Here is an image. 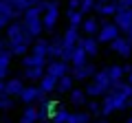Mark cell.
I'll return each instance as SVG.
<instances>
[{"instance_id": "cell-29", "label": "cell", "mask_w": 132, "mask_h": 123, "mask_svg": "<svg viewBox=\"0 0 132 123\" xmlns=\"http://www.w3.org/2000/svg\"><path fill=\"white\" fill-rule=\"evenodd\" d=\"M90 117L93 114L86 110V112H71V119H68V123H90Z\"/></svg>"}, {"instance_id": "cell-39", "label": "cell", "mask_w": 132, "mask_h": 123, "mask_svg": "<svg viewBox=\"0 0 132 123\" xmlns=\"http://www.w3.org/2000/svg\"><path fill=\"white\" fill-rule=\"evenodd\" d=\"M126 123H132V110H130V117H128V121Z\"/></svg>"}, {"instance_id": "cell-14", "label": "cell", "mask_w": 132, "mask_h": 123, "mask_svg": "<svg viewBox=\"0 0 132 123\" xmlns=\"http://www.w3.org/2000/svg\"><path fill=\"white\" fill-rule=\"evenodd\" d=\"M62 51H64V35H55L48 44V57L51 59H60Z\"/></svg>"}, {"instance_id": "cell-38", "label": "cell", "mask_w": 132, "mask_h": 123, "mask_svg": "<svg viewBox=\"0 0 132 123\" xmlns=\"http://www.w3.org/2000/svg\"><path fill=\"white\" fill-rule=\"evenodd\" d=\"M126 77H128V84H130V86H132V73H128V75H126Z\"/></svg>"}, {"instance_id": "cell-41", "label": "cell", "mask_w": 132, "mask_h": 123, "mask_svg": "<svg viewBox=\"0 0 132 123\" xmlns=\"http://www.w3.org/2000/svg\"><path fill=\"white\" fill-rule=\"evenodd\" d=\"M128 106H130V110H132V97H130V101H128Z\"/></svg>"}, {"instance_id": "cell-20", "label": "cell", "mask_w": 132, "mask_h": 123, "mask_svg": "<svg viewBox=\"0 0 132 123\" xmlns=\"http://www.w3.org/2000/svg\"><path fill=\"white\" fill-rule=\"evenodd\" d=\"M24 90V84L20 77H15V79H9L7 81V95L9 97H20V92Z\"/></svg>"}, {"instance_id": "cell-30", "label": "cell", "mask_w": 132, "mask_h": 123, "mask_svg": "<svg viewBox=\"0 0 132 123\" xmlns=\"http://www.w3.org/2000/svg\"><path fill=\"white\" fill-rule=\"evenodd\" d=\"M68 119H71V112H68L66 108H62V106H60V108H57V112L53 114L51 121H53V123H68Z\"/></svg>"}, {"instance_id": "cell-18", "label": "cell", "mask_w": 132, "mask_h": 123, "mask_svg": "<svg viewBox=\"0 0 132 123\" xmlns=\"http://www.w3.org/2000/svg\"><path fill=\"white\" fill-rule=\"evenodd\" d=\"M71 103L75 106V108H81V106L88 103V95H86V90H79V88H73L71 92Z\"/></svg>"}, {"instance_id": "cell-22", "label": "cell", "mask_w": 132, "mask_h": 123, "mask_svg": "<svg viewBox=\"0 0 132 123\" xmlns=\"http://www.w3.org/2000/svg\"><path fill=\"white\" fill-rule=\"evenodd\" d=\"M40 88H42L46 95H48V92H53V90H57V77H53V75H48V73H46V75L40 79Z\"/></svg>"}, {"instance_id": "cell-37", "label": "cell", "mask_w": 132, "mask_h": 123, "mask_svg": "<svg viewBox=\"0 0 132 123\" xmlns=\"http://www.w3.org/2000/svg\"><path fill=\"white\" fill-rule=\"evenodd\" d=\"M7 73H9V68H0V81H5Z\"/></svg>"}, {"instance_id": "cell-1", "label": "cell", "mask_w": 132, "mask_h": 123, "mask_svg": "<svg viewBox=\"0 0 132 123\" xmlns=\"http://www.w3.org/2000/svg\"><path fill=\"white\" fill-rule=\"evenodd\" d=\"M130 97H132V86L128 84V81H119L108 95L104 97V101H101V114L108 117V114H112V112L128 110L130 108V106H128Z\"/></svg>"}, {"instance_id": "cell-13", "label": "cell", "mask_w": 132, "mask_h": 123, "mask_svg": "<svg viewBox=\"0 0 132 123\" xmlns=\"http://www.w3.org/2000/svg\"><path fill=\"white\" fill-rule=\"evenodd\" d=\"M79 46L88 53V57H95L99 53V40L95 38V35H86V38L79 40Z\"/></svg>"}, {"instance_id": "cell-10", "label": "cell", "mask_w": 132, "mask_h": 123, "mask_svg": "<svg viewBox=\"0 0 132 123\" xmlns=\"http://www.w3.org/2000/svg\"><path fill=\"white\" fill-rule=\"evenodd\" d=\"M13 18H18L15 9L7 2V0H0V29H7L13 22Z\"/></svg>"}, {"instance_id": "cell-42", "label": "cell", "mask_w": 132, "mask_h": 123, "mask_svg": "<svg viewBox=\"0 0 132 123\" xmlns=\"http://www.w3.org/2000/svg\"><path fill=\"white\" fill-rule=\"evenodd\" d=\"M95 123H99V121H95Z\"/></svg>"}, {"instance_id": "cell-15", "label": "cell", "mask_w": 132, "mask_h": 123, "mask_svg": "<svg viewBox=\"0 0 132 123\" xmlns=\"http://www.w3.org/2000/svg\"><path fill=\"white\" fill-rule=\"evenodd\" d=\"M46 64H48V59L46 57H40V55H24V59H22V66L24 68H35V66H40V68H46Z\"/></svg>"}, {"instance_id": "cell-2", "label": "cell", "mask_w": 132, "mask_h": 123, "mask_svg": "<svg viewBox=\"0 0 132 123\" xmlns=\"http://www.w3.org/2000/svg\"><path fill=\"white\" fill-rule=\"evenodd\" d=\"M7 42H9V51L13 55H24L27 48L35 42V38L27 31V27L22 22L15 20V22H11L7 27Z\"/></svg>"}, {"instance_id": "cell-6", "label": "cell", "mask_w": 132, "mask_h": 123, "mask_svg": "<svg viewBox=\"0 0 132 123\" xmlns=\"http://www.w3.org/2000/svg\"><path fill=\"white\" fill-rule=\"evenodd\" d=\"M119 27L114 22H101V29H99V33H97V40L99 42H104V44H112L114 40L119 38Z\"/></svg>"}, {"instance_id": "cell-3", "label": "cell", "mask_w": 132, "mask_h": 123, "mask_svg": "<svg viewBox=\"0 0 132 123\" xmlns=\"http://www.w3.org/2000/svg\"><path fill=\"white\" fill-rule=\"evenodd\" d=\"M22 24L27 27V31L33 35V38H38V35L42 33L44 24H42V13H40L38 7H31V9L24 11V15H22Z\"/></svg>"}, {"instance_id": "cell-25", "label": "cell", "mask_w": 132, "mask_h": 123, "mask_svg": "<svg viewBox=\"0 0 132 123\" xmlns=\"http://www.w3.org/2000/svg\"><path fill=\"white\" fill-rule=\"evenodd\" d=\"M38 119H40V112H38V108L29 106V108H24V112H22V119H20V123H38Z\"/></svg>"}, {"instance_id": "cell-23", "label": "cell", "mask_w": 132, "mask_h": 123, "mask_svg": "<svg viewBox=\"0 0 132 123\" xmlns=\"http://www.w3.org/2000/svg\"><path fill=\"white\" fill-rule=\"evenodd\" d=\"M48 44H51V40H35L33 42V55H40V57L48 59Z\"/></svg>"}, {"instance_id": "cell-8", "label": "cell", "mask_w": 132, "mask_h": 123, "mask_svg": "<svg viewBox=\"0 0 132 123\" xmlns=\"http://www.w3.org/2000/svg\"><path fill=\"white\" fill-rule=\"evenodd\" d=\"M95 73H97L95 64H93V61H86V64H81V66H73L71 75L75 77L77 81H86V79H93Z\"/></svg>"}, {"instance_id": "cell-31", "label": "cell", "mask_w": 132, "mask_h": 123, "mask_svg": "<svg viewBox=\"0 0 132 123\" xmlns=\"http://www.w3.org/2000/svg\"><path fill=\"white\" fill-rule=\"evenodd\" d=\"M95 5H97V0H81L79 11L86 15V13H90V11H95Z\"/></svg>"}, {"instance_id": "cell-27", "label": "cell", "mask_w": 132, "mask_h": 123, "mask_svg": "<svg viewBox=\"0 0 132 123\" xmlns=\"http://www.w3.org/2000/svg\"><path fill=\"white\" fill-rule=\"evenodd\" d=\"M7 2L15 9V13H18V15H24V11L31 9V2H29V0H7Z\"/></svg>"}, {"instance_id": "cell-34", "label": "cell", "mask_w": 132, "mask_h": 123, "mask_svg": "<svg viewBox=\"0 0 132 123\" xmlns=\"http://www.w3.org/2000/svg\"><path fill=\"white\" fill-rule=\"evenodd\" d=\"M117 7H119V11L132 9V0H117Z\"/></svg>"}, {"instance_id": "cell-36", "label": "cell", "mask_w": 132, "mask_h": 123, "mask_svg": "<svg viewBox=\"0 0 132 123\" xmlns=\"http://www.w3.org/2000/svg\"><path fill=\"white\" fill-rule=\"evenodd\" d=\"M0 97H7V81H0Z\"/></svg>"}, {"instance_id": "cell-16", "label": "cell", "mask_w": 132, "mask_h": 123, "mask_svg": "<svg viewBox=\"0 0 132 123\" xmlns=\"http://www.w3.org/2000/svg\"><path fill=\"white\" fill-rule=\"evenodd\" d=\"M95 11H97L99 15H104V18H108V15H114L119 11L117 2H99L97 0V5H95Z\"/></svg>"}, {"instance_id": "cell-26", "label": "cell", "mask_w": 132, "mask_h": 123, "mask_svg": "<svg viewBox=\"0 0 132 123\" xmlns=\"http://www.w3.org/2000/svg\"><path fill=\"white\" fill-rule=\"evenodd\" d=\"M73 81H75L73 75L60 77V79H57V92H71V90H73Z\"/></svg>"}, {"instance_id": "cell-33", "label": "cell", "mask_w": 132, "mask_h": 123, "mask_svg": "<svg viewBox=\"0 0 132 123\" xmlns=\"http://www.w3.org/2000/svg\"><path fill=\"white\" fill-rule=\"evenodd\" d=\"M11 108H13V99H9V95L0 97V110H11Z\"/></svg>"}, {"instance_id": "cell-11", "label": "cell", "mask_w": 132, "mask_h": 123, "mask_svg": "<svg viewBox=\"0 0 132 123\" xmlns=\"http://www.w3.org/2000/svg\"><path fill=\"white\" fill-rule=\"evenodd\" d=\"M46 73L53 75V77H57V79L64 77V75H71V73H68V61H64V59H48Z\"/></svg>"}, {"instance_id": "cell-12", "label": "cell", "mask_w": 132, "mask_h": 123, "mask_svg": "<svg viewBox=\"0 0 132 123\" xmlns=\"http://www.w3.org/2000/svg\"><path fill=\"white\" fill-rule=\"evenodd\" d=\"M79 29L77 27H68L64 31V48L66 51H75L77 48V44H79Z\"/></svg>"}, {"instance_id": "cell-32", "label": "cell", "mask_w": 132, "mask_h": 123, "mask_svg": "<svg viewBox=\"0 0 132 123\" xmlns=\"http://www.w3.org/2000/svg\"><path fill=\"white\" fill-rule=\"evenodd\" d=\"M86 108H88L90 114H101V103H99V101H88Z\"/></svg>"}, {"instance_id": "cell-9", "label": "cell", "mask_w": 132, "mask_h": 123, "mask_svg": "<svg viewBox=\"0 0 132 123\" xmlns=\"http://www.w3.org/2000/svg\"><path fill=\"white\" fill-rule=\"evenodd\" d=\"M44 97H46V92H44L40 86H27V88L20 92V99L24 101V103H33V101H42Z\"/></svg>"}, {"instance_id": "cell-19", "label": "cell", "mask_w": 132, "mask_h": 123, "mask_svg": "<svg viewBox=\"0 0 132 123\" xmlns=\"http://www.w3.org/2000/svg\"><path fill=\"white\" fill-rule=\"evenodd\" d=\"M66 20H68V27H81V22H84V13H81L79 9H68L66 11Z\"/></svg>"}, {"instance_id": "cell-4", "label": "cell", "mask_w": 132, "mask_h": 123, "mask_svg": "<svg viewBox=\"0 0 132 123\" xmlns=\"http://www.w3.org/2000/svg\"><path fill=\"white\" fill-rule=\"evenodd\" d=\"M57 20H60V5H57V0H46V11L42 15L44 31H53Z\"/></svg>"}, {"instance_id": "cell-40", "label": "cell", "mask_w": 132, "mask_h": 123, "mask_svg": "<svg viewBox=\"0 0 132 123\" xmlns=\"http://www.w3.org/2000/svg\"><path fill=\"white\" fill-rule=\"evenodd\" d=\"M99 2H117V0H99Z\"/></svg>"}, {"instance_id": "cell-17", "label": "cell", "mask_w": 132, "mask_h": 123, "mask_svg": "<svg viewBox=\"0 0 132 123\" xmlns=\"http://www.w3.org/2000/svg\"><path fill=\"white\" fill-rule=\"evenodd\" d=\"M81 31H84L86 35H97L99 33V29H101V22H99L97 18H86L84 22H81Z\"/></svg>"}, {"instance_id": "cell-24", "label": "cell", "mask_w": 132, "mask_h": 123, "mask_svg": "<svg viewBox=\"0 0 132 123\" xmlns=\"http://www.w3.org/2000/svg\"><path fill=\"white\" fill-rule=\"evenodd\" d=\"M86 61H88V53H86L84 48H81L79 44H77V48H75V51H73L71 64H73V66H81V64H86Z\"/></svg>"}, {"instance_id": "cell-7", "label": "cell", "mask_w": 132, "mask_h": 123, "mask_svg": "<svg viewBox=\"0 0 132 123\" xmlns=\"http://www.w3.org/2000/svg\"><path fill=\"white\" fill-rule=\"evenodd\" d=\"M110 51L117 53V55L123 57V59H128V57L132 55V40L126 38V35H119V38L110 44Z\"/></svg>"}, {"instance_id": "cell-28", "label": "cell", "mask_w": 132, "mask_h": 123, "mask_svg": "<svg viewBox=\"0 0 132 123\" xmlns=\"http://www.w3.org/2000/svg\"><path fill=\"white\" fill-rule=\"evenodd\" d=\"M46 75V68H40V66H35V68H24V77L27 79H42V77Z\"/></svg>"}, {"instance_id": "cell-43", "label": "cell", "mask_w": 132, "mask_h": 123, "mask_svg": "<svg viewBox=\"0 0 132 123\" xmlns=\"http://www.w3.org/2000/svg\"><path fill=\"white\" fill-rule=\"evenodd\" d=\"M0 31H2V29H0Z\"/></svg>"}, {"instance_id": "cell-21", "label": "cell", "mask_w": 132, "mask_h": 123, "mask_svg": "<svg viewBox=\"0 0 132 123\" xmlns=\"http://www.w3.org/2000/svg\"><path fill=\"white\" fill-rule=\"evenodd\" d=\"M106 68H108V75H110V79H112L114 86H117L119 81L123 79V75H126V71H123L121 64H110V66H106Z\"/></svg>"}, {"instance_id": "cell-5", "label": "cell", "mask_w": 132, "mask_h": 123, "mask_svg": "<svg viewBox=\"0 0 132 123\" xmlns=\"http://www.w3.org/2000/svg\"><path fill=\"white\" fill-rule=\"evenodd\" d=\"M112 22L119 27V31H121L126 38L132 40V9H126V11H117V13L112 15Z\"/></svg>"}, {"instance_id": "cell-35", "label": "cell", "mask_w": 132, "mask_h": 123, "mask_svg": "<svg viewBox=\"0 0 132 123\" xmlns=\"http://www.w3.org/2000/svg\"><path fill=\"white\" fill-rule=\"evenodd\" d=\"M81 0H68V9H79Z\"/></svg>"}]
</instances>
